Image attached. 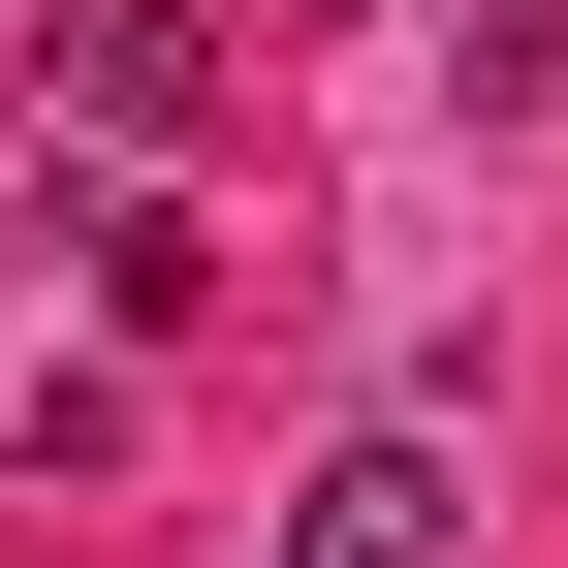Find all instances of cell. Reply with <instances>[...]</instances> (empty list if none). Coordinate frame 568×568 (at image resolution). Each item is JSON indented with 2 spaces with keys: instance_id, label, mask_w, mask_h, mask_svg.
<instances>
[{
  "instance_id": "cell-1",
  "label": "cell",
  "mask_w": 568,
  "mask_h": 568,
  "mask_svg": "<svg viewBox=\"0 0 568 568\" xmlns=\"http://www.w3.org/2000/svg\"><path fill=\"white\" fill-rule=\"evenodd\" d=\"M63 126L95 159H190L222 126V0H63Z\"/></svg>"
},
{
  "instance_id": "cell-2",
  "label": "cell",
  "mask_w": 568,
  "mask_h": 568,
  "mask_svg": "<svg viewBox=\"0 0 568 568\" xmlns=\"http://www.w3.org/2000/svg\"><path fill=\"white\" fill-rule=\"evenodd\" d=\"M284 568H474V474L379 410V443H316V474H284Z\"/></svg>"
}]
</instances>
